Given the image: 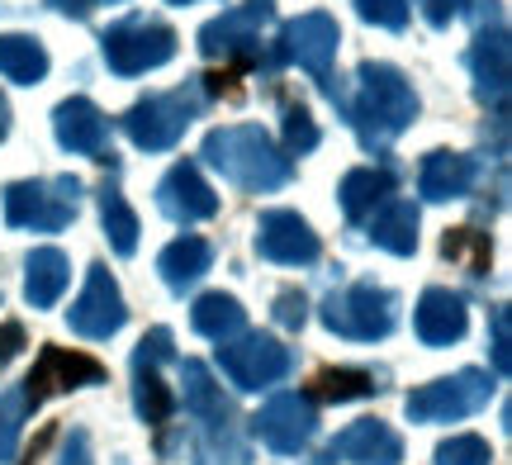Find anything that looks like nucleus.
I'll use <instances>...</instances> for the list:
<instances>
[{
	"mask_svg": "<svg viewBox=\"0 0 512 465\" xmlns=\"http://www.w3.org/2000/svg\"><path fill=\"white\" fill-rule=\"evenodd\" d=\"M394 309H399V299L380 290V285H351L342 295H328L323 304V323H328L337 337H351V342H380V337L394 333Z\"/></svg>",
	"mask_w": 512,
	"mask_h": 465,
	"instance_id": "obj_1",
	"label": "nucleus"
},
{
	"mask_svg": "<svg viewBox=\"0 0 512 465\" xmlns=\"http://www.w3.org/2000/svg\"><path fill=\"white\" fill-rule=\"evenodd\" d=\"M204 152H209V162H214L228 181H238V186H247V190H271L285 181V162L275 157L271 143L256 129L214 133Z\"/></svg>",
	"mask_w": 512,
	"mask_h": 465,
	"instance_id": "obj_2",
	"label": "nucleus"
},
{
	"mask_svg": "<svg viewBox=\"0 0 512 465\" xmlns=\"http://www.w3.org/2000/svg\"><path fill=\"white\" fill-rule=\"evenodd\" d=\"M489 394H494V380L484 371H460L451 380H432V385L413 390L403 409L413 423H460V418L484 409Z\"/></svg>",
	"mask_w": 512,
	"mask_h": 465,
	"instance_id": "obj_3",
	"label": "nucleus"
},
{
	"mask_svg": "<svg viewBox=\"0 0 512 465\" xmlns=\"http://www.w3.org/2000/svg\"><path fill=\"white\" fill-rule=\"evenodd\" d=\"M100 380H105V366H100L95 356L48 342V347L38 352L34 371H29V380H24L19 390H24V404H29V409H43L53 394L81 390V385H100Z\"/></svg>",
	"mask_w": 512,
	"mask_h": 465,
	"instance_id": "obj_4",
	"label": "nucleus"
},
{
	"mask_svg": "<svg viewBox=\"0 0 512 465\" xmlns=\"http://www.w3.org/2000/svg\"><path fill=\"white\" fill-rule=\"evenodd\" d=\"M76 181H53V186H34V181H19L5 190V219L15 228H34V233H57L76 219Z\"/></svg>",
	"mask_w": 512,
	"mask_h": 465,
	"instance_id": "obj_5",
	"label": "nucleus"
},
{
	"mask_svg": "<svg viewBox=\"0 0 512 465\" xmlns=\"http://www.w3.org/2000/svg\"><path fill=\"white\" fill-rule=\"evenodd\" d=\"M219 371L238 385V390H266L275 380H285L290 371V352L275 342V337L261 333H242L238 342H223L219 347Z\"/></svg>",
	"mask_w": 512,
	"mask_h": 465,
	"instance_id": "obj_6",
	"label": "nucleus"
},
{
	"mask_svg": "<svg viewBox=\"0 0 512 465\" xmlns=\"http://www.w3.org/2000/svg\"><path fill=\"white\" fill-rule=\"evenodd\" d=\"M252 432L280 456H299L318 432V413L304 394H275L266 409L252 418Z\"/></svg>",
	"mask_w": 512,
	"mask_h": 465,
	"instance_id": "obj_7",
	"label": "nucleus"
},
{
	"mask_svg": "<svg viewBox=\"0 0 512 465\" xmlns=\"http://www.w3.org/2000/svg\"><path fill=\"white\" fill-rule=\"evenodd\" d=\"M124 295H119V285L105 266H91V276H86V290L76 295V304L67 309V323H72V333L91 337V342H105L124 328Z\"/></svg>",
	"mask_w": 512,
	"mask_h": 465,
	"instance_id": "obj_8",
	"label": "nucleus"
},
{
	"mask_svg": "<svg viewBox=\"0 0 512 465\" xmlns=\"http://www.w3.org/2000/svg\"><path fill=\"white\" fill-rule=\"evenodd\" d=\"M166 356H171V333L166 328H152L138 342V352H133V404H138V418L152 423V428H162L166 418H171V409H176L171 390H166L162 375H157V366H162Z\"/></svg>",
	"mask_w": 512,
	"mask_h": 465,
	"instance_id": "obj_9",
	"label": "nucleus"
},
{
	"mask_svg": "<svg viewBox=\"0 0 512 465\" xmlns=\"http://www.w3.org/2000/svg\"><path fill=\"white\" fill-rule=\"evenodd\" d=\"M256 252L266 261H280V266H309V261H318V233L299 214L275 209L256 228Z\"/></svg>",
	"mask_w": 512,
	"mask_h": 465,
	"instance_id": "obj_10",
	"label": "nucleus"
},
{
	"mask_svg": "<svg viewBox=\"0 0 512 465\" xmlns=\"http://www.w3.org/2000/svg\"><path fill=\"white\" fill-rule=\"evenodd\" d=\"M332 461L347 465H399L403 461V437L380 418H361L347 432H337L328 447Z\"/></svg>",
	"mask_w": 512,
	"mask_h": 465,
	"instance_id": "obj_11",
	"label": "nucleus"
},
{
	"mask_svg": "<svg viewBox=\"0 0 512 465\" xmlns=\"http://www.w3.org/2000/svg\"><path fill=\"white\" fill-rule=\"evenodd\" d=\"M465 299L451 295V290H441V285H432L427 295L418 299V309H413V328H418V337L427 342V347H451V342H460L465 337Z\"/></svg>",
	"mask_w": 512,
	"mask_h": 465,
	"instance_id": "obj_12",
	"label": "nucleus"
},
{
	"mask_svg": "<svg viewBox=\"0 0 512 465\" xmlns=\"http://www.w3.org/2000/svg\"><path fill=\"white\" fill-rule=\"evenodd\" d=\"M157 205H162L166 219L195 224V219H209V214L219 209V200H214V190L200 181V171L195 167H176L162 186H157Z\"/></svg>",
	"mask_w": 512,
	"mask_h": 465,
	"instance_id": "obj_13",
	"label": "nucleus"
},
{
	"mask_svg": "<svg viewBox=\"0 0 512 465\" xmlns=\"http://www.w3.org/2000/svg\"><path fill=\"white\" fill-rule=\"evenodd\" d=\"M209 261H214V247L204 238H195V233H185V238H176L157 257V271H162V280L171 290H185V285H195L209 271Z\"/></svg>",
	"mask_w": 512,
	"mask_h": 465,
	"instance_id": "obj_14",
	"label": "nucleus"
},
{
	"mask_svg": "<svg viewBox=\"0 0 512 465\" xmlns=\"http://www.w3.org/2000/svg\"><path fill=\"white\" fill-rule=\"evenodd\" d=\"M67 280H72L67 257H62L57 247H38L34 257H29V280H24V295H29V304H34V309H53L57 299H62V290H67Z\"/></svg>",
	"mask_w": 512,
	"mask_h": 465,
	"instance_id": "obj_15",
	"label": "nucleus"
},
{
	"mask_svg": "<svg viewBox=\"0 0 512 465\" xmlns=\"http://www.w3.org/2000/svg\"><path fill=\"white\" fill-rule=\"evenodd\" d=\"M242 323H247V314H242V304L233 295H204V299H195V309H190V328L200 337H209V342L238 337Z\"/></svg>",
	"mask_w": 512,
	"mask_h": 465,
	"instance_id": "obj_16",
	"label": "nucleus"
},
{
	"mask_svg": "<svg viewBox=\"0 0 512 465\" xmlns=\"http://www.w3.org/2000/svg\"><path fill=\"white\" fill-rule=\"evenodd\" d=\"M475 181V167L456 157V152H432L427 167H422V195L427 200H460Z\"/></svg>",
	"mask_w": 512,
	"mask_h": 465,
	"instance_id": "obj_17",
	"label": "nucleus"
},
{
	"mask_svg": "<svg viewBox=\"0 0 512 465\" xmlns=\"http://www.w3.org/2000/svg\"><path fill=\"white\" fill-rule=\"evenodd\" d=\"M110 57L119 72H138L171 57V34L166 29H138V34H114L110 38Z\"/></svg>",
	"mask_w": 512,
	"mask_h": 465,
	"instance_id": "obj_18",
	"label": "nucleus"
},
{
	"mask_svg": "<svg viewBox=\"0 0 512 465\" xmlns=\"http://www.w3.org/2000/svg\"><path fill=\"white\" fill-rule=\"evenodd\" d=\"M181 385H185V409L195 413V418H204V423H228V404H223L219 385H214V375H209V366H200V361H185L181 366Z\"/></svg>",
	"mask_w": 512,
	"mask_h": 465,
	"instance_id": "obj_19",
	"label": "nucleus"
},
{
	"mask_svg": "<svg viewBox=\"0 0 512 465\" xmlns=\"http://www.w3.org/2000/svg\"><path fill=\"white\" fill-rule=\"evenodd\" d=\"M57 138H62L72 152H95L105 143V119H100L86 100L62 105V110H57Z\"/></svg>",
	"mask_w": 512,
	"mask_h": 465,
	"instance_id": "obj_20",
	"label": "nucleus"
},
{
	"mask_svg": "<svg viewBox=\"0 0 512 465\" xmlns=\"http://www.w3.org/2000/svg\"><path fill=\"white\" fill-rule=\"evenodd\" d=\"M370 238L380 242L384 252H394V257H408V252L418 247V209L403 205V200H399V205H389L380 219L370 224Z\"/></svg>",
	"mask_w": 512,
	"mask_h": 465,
	"instance_id": "obj_21",
	"label": "nucleus"
},
{
	"mask_svg": "<svg viewBox=\"0 0 512 465\" xmlns=\"http://www.w3.org/2000/svg\"><path fill=\"white\" fill-rule=\"evenodd\" d=\"M128 133H133L138 148H166L181 133V114L166 110V100L162 105H138V110L128 114Z\"/></svg>",
	"mask_w": 512,
	"mask_h": 465,
	"instance_id": "obj_22",
	"label": "nucleus"
},
{
	"mask_svg": "<svg viewBox=\"0 0 512 465\" xmlns=\"http://www.w3.org/2000/svg\"><path fill=\"white\" fill-rule=\"evenodd\" d=\"M389 190H394V181L384 171H351L347 181H342V209H347L351 219H366L370 209L389 200Z\"/></svg>",
	"mask_w": 512,
	"mask_h": 465,
	"instance_id": "obj_23",
	"label": "nucleus"
},
{
	"mask_svg": "<svg viewBox=\"0 0 512 465\" xmlns=\"http://www.w3.org/2000/svg\"><path fill=\"white\" fill-rule=\"evenodd\" d=\"M375 394V375L366 371H318L313 375L309 399H323V404H351V399H366Z\"/></svg>",
	"mask_w": 512,
	"mask_h": 465,
	"instance_id": "obj_24",
	"label": "nucleus"
},
{
	"mask_svg": "<svg viewBox=\"0 0 512 465\" xmlns=\"http://www.w3.org/2000/svg\"><path fill=\"white\" fill-rule=\"evenodd\" d=\"M100 209H105V233H110L114 252H119V257H133V247H138V214L128 209V200L119 190H105Z\"/></svg>",
	"mask_w": 512,
	"mask_h": 465,
	"instance_id": "obj_25",
	"label": "nucleus"
},
{
	"mask_svg": "<svg viewBox=\"0 0 512 465\" xmlns=\"http://www.w3.org/2000/svg\"><path fill=\"white\" fill-rule=\"evenodd\" d=\"M43 67H48V57L34 38H0V72H10L15 81H34L43 76Z\"/></svg>",
	"mask_w": 512,
	"mask_h": 465,
	"instance_id": "obj_26",
	"label": "nucleus"
},
{
	"mask_svg": "<svg viewBox=\"0 0 512 465\" xmlns=\"http://www.w3.org/2000/svg\"><path fill=\"white\" fill-rule=\"evenodd\" d=\"M441 247H446V257L451 261H465V271H470V276H484V271H489V257H494L489 238L475 233V228H456V233H446Z\"/></svg>",
	"mask_w": 512,
	"mask_h": 465,
	"instance_id": "obj_27",
	"label": "nucleus"
},
{
	"mask_svg": "<svg viewBox=\"0 0 512 465\" xmlns=\"http://www.w3.org/2000/svg\"><path fill=\"white\" fill-rule=\"evenodd\" d=\"M294 53L304 57L309 67H323L328 62V53H332V43H337V34H332V24L328 19H304V24H294Z\"/></svg>",
	"mask_w": 512,
	"mask_h": 465,
	"instance_id": "obj_28",
	"label": "nucleus"
},
{
	"mask_svg": "<svg viewBox=\"0 0 512 465\" xmlns=\"http://www.w3.org/2000/svg\"><path fill=\"white\" fill-rule=\"evenodd\" d=\"M24 418H29L24 390H0V465H10V456H15Z\"/></svg>",
	"mask_w": 512,
	"mask_h": 465,
	"instance_id": "obj_29",
	"label": "nucleus"
},
{
	"mask_svg": "<svg viewBox=\"0 0 512 465\" xmlns=\"http://www.w3.org/2000/svg\"><path fill=\"white\" fill-rule=\"evenodd\" d=\"M437 465H494V451H489L484 437L460 432V437H451V442L437 447Z\"/></svg>",
	"mask_w": 512,
	"mask_h": 465,
	"instance_id": "obj_30",
	"label": "nucleus"
},
{
	"mask_svg": "<svg viewBox=\"0 0 512 465\" xmlns=\"http://www.w3.org/2000/svg\"><path fill=\"white\" fill-rule=\"evenodd\" d=\"M489 323H494V371L508 375V366H512V314H508V304H498L494 314H489Z\"/></svg>",
	"mask_w": 512,
	"mask_h": 465,
	"instance_id": "obj_31",
	"label": "nucleus"
},
{
	"mask_svg": "<svg viewBox=\"0 0 512 465\" xmlns=\"http://www.w3.org/2000/svg\"><path fill=\"white\" fill-rule=\"evenodd\" d=\"M304 318H309V299L299 290H280L275 295V323L280 328H304Z\"/></svg>",
	"mask_w": 512,
	"mask_h": 465,
	"instance_id": "obj_32",
	"label": "nucleus"
},
{
	"mask_svg": "<svg viewBox=\"0 0 512 465\" xmlns=\"http://www.w3.org/2000/svg\"><path fill=\"white\" fill-rule=\"evenodd\" d=\"M57 465H91V437H86V428H72V432H67V442H62V456H57Z\"/></svg>",
	"mask_w": 512,
	"mask_h": 465,
	"instance_id": "obj_33",
	"label": "nucleus"
},
{
	"mask_svg": "<svg viewBox=\"0 0 512 465\" xmlns=\"http://www.w3.org/2000/svg\"><path fill=\"white\" fill-rule=\"evenodd\" d=\"M361 15L380 24H403V0H361Z\"/></svg>",
	"mask_w": 512,
	"mask_h": 465,
	"instance_id": "obj_34",
	"label": "nucleus"
},
{
	"mask_svg": "<svg viewBox=\"0 0 512 465\" xmlns=\"http://www.w3.org/2000/svg\"><path fill=\"white\" fill-rule=\"evenodd\" d=\"M19 347H24V328H19V323H5V328H0V371L19 356Z\"/></svg>",
	"mask_w": 512,
	"mask_h": 465,
	"instance_id": "obj_35",
	"label": "nucleus"
},
{
	"mask_svg": "<svg viewBox=\"0 0 512 465\" xmlns=\"http://www.w3.org/2000/svg\"><path fill=\"white\" fill-rule=\"evenodd\" d=\"M313 138H318V133H313V124H309V114H290V148H313Z\"/></svg>",
	"mask_w": 512,
	"mask_h": 465,
	"instance_id": "obj_36",
	"label": "nucleus"
},
{
	"mask_svg": "<svg viewBox=\"0 0 512 465\" xmlns=\"http://www.w3.org/2000/svg\"><path fill=\"white\" fill-rule=\"evenodd\" d=\"M62 10H76V15H86L91 5H86V0H62Z\"/></svg>",
	"mask_w": 512,
	"mask_h": 465,
	"instance_id": "obj_37",
	"label": "nucleus"
}]
</instances>
